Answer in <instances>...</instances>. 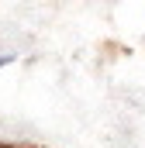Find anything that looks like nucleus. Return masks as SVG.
I'll return each instance as SVG.
<instances>
[{"instance_id":"1","label":"nucleus","mask_w":145,"mask_h":148,"mask_svg":"<svg viewBox=\"0 0 145 148\" xmlns=\"http://www.w3.org/2000/svg\"><path fill=\"white\" fill-rule=\"evenodd\" d=\"M0 148H3V145H0Z\"/></svg>"}]
</instances>
